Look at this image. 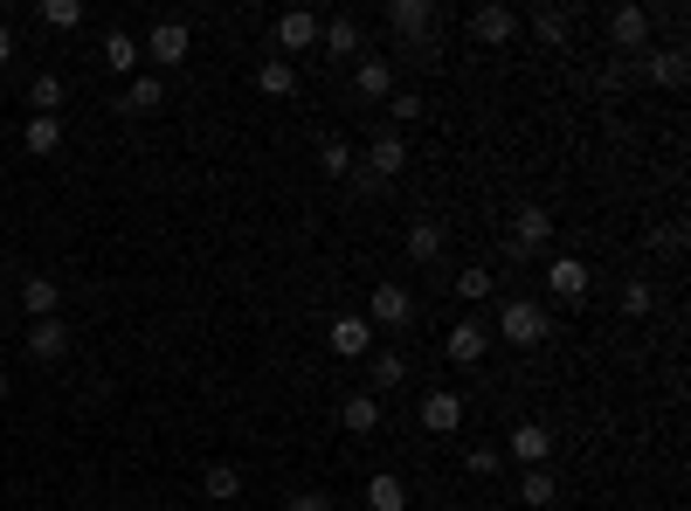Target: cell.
Listing matches in <instances>:
<instances>
[{"label": "cell", "instance_id": "6da1fadb", "mask_svg": "<svg viewBox=\"0 0 691 511\" xmlns=\"http://www.w3.org/2000/svg\"><path fill=\"white\" fill-rule=\"evenodd\" d=\"M498 339H511V346H547V339H553L547 304H540V297H505V312H498Z\"/></svg>", "mask_w": 691, "mask_h": 511}, {"label": "cell", "instance_id": "7a4b0ae2", "mask_svg": "<svg viewBox=\"0 0 691 511\" xmlns=\"http://www.w3.org/2000/svg\"><path fill=\"white\" fill-rule=\"evenodd\" d=\"M547 242H553V215L540 208V200L511 215V236H505V256H511V263H532V256H540Z\"/></svg>", "mask_w": 691, "mask_h": 511}, {"label": "cell", "instance_id": "3957f363", "mask_svg": "<svg viewBox=\"0 0 691 511\" xmlns=\"http://www.w3.org/2000/svg\"><path fill=\"white\" fill-rule=\"evenodd\" d=\"M401 166H408V139L395 132V124H380V132L367 139V160H360V173L374 187H388V181H401Z\"/></svg>", "mask_w": 691, "mask_h": 511}, {"label": "cell", "instance_id": "277c9868", "mask_svg": "<svg viewBox=\"0 0 691 511\" xmlns=\"http://www.w3.org/2000/svg\"><path fill=\"white\" fill-rule=\"evenodd\" d=\"M360 318H367L374 331H401V325H415V291L388 276V284H374V304H367Z\"/></svg>", "mask_w": 691, "mask_h": 511}, {"label": "cell", "instance_id": "5b68a950", "mask_svg": "<svg viewBox=\"0 0 691 511\" xmlns=\"http://www.w3.org/2000/svg\"><path fill=\"white\" fill-rule=\"evenodd\" d=\"M194 48V29L187 21H152V35L139 42V56H152V69H181Z\"/></svg>", "mask_w": 691, "mask_h": 511}, {"label": "cell", "instance_id": "8992f818", "mask_svg": "<svg viewBox=\"0 0 691 511\" xmlns=\"http://www.w3.org/2000/svg\"><path fill=\"white\" fill-rule=\"evenodd\" d=\"M636 76L657 90H684V76H691V56L671 42V48H644V63H636Z\"/></svg>", "mask_w": 691, "mask_h": 511}, {"label": "cell", "instance_id": "52a82bcc", "mask_svg": "<svg viewBox=\"0 0 691 511\" xmlns=\"http://www.w3.org/2000/svg\"><path fill=\"white\" fill-rule=\"evenodd\" d=\"M318 48L332 63H360L367 56V35H360V14H332L325 29H318Z\"/></svg>", "mask_w": 691, "mask_h": 511}, {"label": "cell", "instance_id": "ba28073f", "mask_svg": "<svg viewBox=\"0 0 691 511\" xmlns=\"http://www.w3.org/2000/svg\"><path fill=\"white\" fill-rule=\"evenodd\" d=\"M505 456L511 464H526V470H547V456H553V428L547 422H519L505 436Z\"/></svg>", "mask_w": 691, "mask_h": 511}, {"label": "cell", "instance_id": "9c48e42d", "mask_svg": "<svg viewBox=\"0 0 691 511\" xmlns=\"http://www.w3.org/2000/svg\"><path fill=\"white\" fill-rule=\"evenodd\" d=\"M325 346L339 352V360H367V352H374V325L360 312H339V318L325 325Z\"/></svg>", "mask_w": 691, "mask_h": 511}, {"label": "cell", "instance_id": "30bf717a", "mask_svg": "<svg viewBox=\"0 0 691 511\" xmlns=\"http://www.w3.org/2000/svg\"><path fill=\"white\" fill-rule=\"evenodd\" d=\"M443 352H450V367H477L484 352H492V325H484V318H456Z\"/></svg>", "mask_w": 691, "mask_h": 511}, {"label": "cell", "instance_id": "8fae6325", "mask_svg": "<svg viewBox=\"0 0 691 511\" xmlns=\"http://www.w3.org/2000/svg\"><path fill=\"white\" fill-rule=\"evenodd\" d=\"M422 428L429 436H456V428H464V394L456 388H429L422 394Z\"/></svg>", "mask_w": 691, "mask_h": 511}, {"label": "cell", "instance_id": "7c38bea8", "mask_svg": "<svg viewBox=\"0 0 691 511\" xmlns=\"http://www.w3.org/2000/svg\"><path fill=\"white\" fill-rule=\"evenodd\" d=\"M608 42H616L623 56H644V48H650V8H636V0L616 8V14H608Z\"/></svg>", "mask_w": 691, "mask_h": 511}, {"label": "cell", "instance_id": "4fadbf2b", "mask_svg": "<svg viewBox=\"0 0 691 511\" xmlns=\"http://www.w3.org/2000/svg\"><path fill=\"white\" fill-rule=\"evenodd\" d=\"M318 29H325V21H318L312 8L277 14V48H284V63H291V56H304V48H318Z\"/></svg>", "mask_w": 691, "mask_h": 511}, {"label": "cell", "instance_id": "5bb4252c", "mask_svg": "<svg viewBox=\"0 0 691 511\" xmlns=\"http://www.w3.org/2000/svg\"><path fill=\"white\" fill-rule=\"evenodd\" d=\"M471 35H477L484 48H505L511 35H519V14H511L505 0H484V8H471Z\"/></svg>", "mask_w": 691, "mask_h": 511}, {"label": "cell", "instance_id": "9a60e30c", "mask_svg": "<svg viewBox=\"0 0 691 511\" xmlns=\"http://www.w3.org/2000/svg\"><path fill=\"white\" fill-rule=\"evenodd\" d=\"M353 90H360L367 105H388V97L401 90L395 84V56H360V63H353Z\"/></svg>", "mask_w": 691, "mask_h": 511}, {"label": "cell", "instance_id": "2e32d148", "mask_svg": "<svg viewBox=\"0 0 691 511\" xmlns=\"http://www.w3.org/2000/svg\"><path fill=\"white\" fill-rule=\"evenodd\" d=\"M63 352H69V325H63V318H35V325H29V360H35V367H56Z\"/></svg>", "mask_w": 691, "mask_h": 511}, {"label": "cell", "instance_id": "e0dca14e", "mask_svg": "<svg viewBox=\"0 0 691 511\" xmlns=\"http://www.w3.org/2000/svg\"><path fill=\"white\" fill-rule=\"evenodd\" d=\"M547 291L560 304H581L587 297V263H581V256H553V263H547Z\"/></svg>", "mask_w": 691, "mask_h": 511}, {"label": "cell", "instance_id": "ac0fdd59", "mask_svg": "<svg viewBox=\"0 0 691 511\" xmlns=\"http://www.w3.org/2000/svg\"><path fill=\"white\" fill-rule=\"evenodd\" d=\"M380 415H388V407H380V394H367V388L339 401V428H346V436H374Z\"/></svg>", "mask_w": 691, "mask_h": 511}, {"label": "cell", "instance_id": "d6986e66", "mask_svg": "<svg viewBox=\"0 0 691 511\" xmlns=\"http://www.w3.org/2000/svg\"><path fill=\"white\" fill-rule=\"evenodd\" d=\"M160 105H166V84H160V76H132V84H125V97H118L125 118H152Z\"/></svg>", "mask_w": 691, "mask_h": 511}, {"label": "cell", "instance_id": "ffe728a7", "mask_svg": "<svg viewBox=\"0 0 691 511\" xmlns=\"http://www.w3.org/2000/svg\"><path fill=\"white\" fill-rule=\"evenodd\" d=\"M256 90H263V97H277V105H284V97H298V63H284V56H263V63H256Z\"/></svg>", "mask_w": 691, "mask_h": 511}, {"label": "cell", "instance_id": "44dd1931", "mask_svg": "<svg viewBox=\"0 0 691 511\" xmlns=\"http://www.w3.org/2000/svg\"><path fill=\"white\" fill-rule=\"evenodd\" d=\"M526 29H532V42H540V48H568V35H574V14H568V8H532V21H526Z\"/></svg>", "mask_w": 691, "mask_h": 511}, {"label": "cell", "instance_id": "7402d4cb", "mask_svg": "<svg viewBox=\"0 0 691 511\" xmlns=\"http://www.w3.org/2000/svg\"><path fill=\"white\" fill-rule=\"evenodd\" d=\"M21 304H29V318H56L63 312V284L56 276H21Z\"/></svg>", "mask_w": 691, "mask_h": 511}, {"label": "cell", "instance_id": "603a6c76", "mask_svg": "<svg viewBox=\"0 0 691 511\" xmlns=\"http://www.w3.org/2000/svg\"><path fill=\"white\" fill-rule=\"evenodd\" d=\"M353 166H360V152H353V139H318V173L325 181H353Z\"/></svg>", "mask_w": 691, "mask_h": 511}, {"label": "cell", "instance_id": "cb8c5ba5", "mask_svg": "<svg viewBox=\"0 0 691 511\" xmlns=\"http://www.w3.org/2000/svg\"><path fill=\"white\" fill-rule=\"evenodd\" d=\"M443 242H450V236H443V221H429V215H422V221H408V263H436Z\"/></svg>", "mask_w": 691, "mask_h": 511}, {"label": "cell", "instance_id": "d4e9b609", "mask_svg": "<svg viewBox=\"0 0 691 511\" xmlns=\"http://www.w3.org/2000/svg\"><path fill=\"white\" fill-rule=\"evenodd\" d=\"M97 63H105L111 76H132V69L145 63V56H139V35H125V29H111V35H105V56H97Z\"/></svg>", "mask_w": 691, "mask_h": 511}, {"label": "cell", "instance_id": "484cf974", "mask_svg": "<svg viewBox=\"0 0 691 511\" xmlns=\"http://www.w3.org/2000/svg\"><path fill=\"white\" fill-rule=\"evenodd\" d=\"M367 511H408V483L395 470H374L367 477Z\"/></svg>", "mask_w": 691, "mask_h": 511}, {"label": "cell", "instance_id": "4316f807", "mask_svg": "<svg viewBox=\"0 0 691 511\" xmlns=\"http://www.w3.org/2000/svg\"><path fill=\"white\" fill-rule=\"evenodd\" d=\"M21 145H29L35 160H56V152H63V118H29V132H21Z\"/></svg>", "mask_w": 691, "mask_h": 511}, {"label": "cell", "instance_id": "83f0119b", "mask_svg": "<svg viewBox=\"0 0 691 511\" xmlns=\"http://www.w3.org/2000/svg\"><path fill=\"white\" fill-rule=\"evenodd\" d=\"M63 97H69V90H63V76H56V69H42L35 84H29V105H35V118H56V111H63Z\"/></svg>", "mask_w": 691, "mask_h": 511}, {"label": "cell", "instance_id": "f1b7e54d", "mask_svg": "<svg viewBox=\"0 0 691 511\" xmlns=\"http://www.w3.org/2000/svg\"><path fill=\"white\" fill-rule=\"evenodd\" d=\"M35 14H42V29H56V35L84 29V0H35Z\"/></svg>", "mask_w": 691, "mask_h": 511}, {"label": "cell", "instance_id": "f546056e", "mask_svg": "<svg viewBox=\"0 0 691 511\" xmlns=\"http://www.w3.org/2000/svg\"><path fill=\"white\" fill-rule=\"evenodd\" d=\"M553 498H560L553 470H526V477H519V504H526V511H547Z\"/></svg>", "mask_w": 691, "mask_h": 511}, {"label": "cell", "instance_id": "4dcf8cb0", "mask_svg": "<svg viewBox=\"0 0 691 511\" xmlns=\"http://www.w3.org/2000/svg\"><path fill=\"white\" fill-rule=\"evenodd\" d=\"M201 491H208L215 504H228V498L242 491V470L236 464H208V470H201Z\"/></svg>", "mask_w": 691, "mask_h": 511}, {"label": "cell", "instance_id": "1f68e13d", "mask_svg": "<svg viewBox=\"0 0 691 511\" xmlns=\"http://www.w3.org/2000/svg\"><path fill=\"white\" fill-rule=\"evenodd\" d=\"M401 380H408V360H401V352H395V346L374 352V388H367V394H388V388H401Z\"/></svg>", "mask_w": 691, "mask_h": 511}, {"label": "cell", "instance_id": "d6a6232c", "mask_svg": "<svg viewBox=\"0 0 691 511\" xmlns=\"http://www.w3.org/2000/svg\"><path fill=\"white\" fill-rule=\"evenodd\" d=\"M492 284H498V276H492V270H484V263H471V270H456V297H464V304H477V297H492Z\"/></svg>", "mask_w": 691, "mask_h": 511}, {"label": "cell", "instance_id": "836d02e7", "mask_svg": "<svg viewBox=\"0 0 691 511\" xmlns=\"http://www.w3.org/2000/svg\"><path fill=\"white\" fill-rule=\"evenodd\" d=\"M657 312V291L644 284V276H629V284H623V318H650Z\"/></svg>", "mask_w": 691, "mask_h": 511}, {"label": "cell", "instance_id": "e575fe53", "mask_svg": "<svg viewBox=\"0 0 691 511\" xmlns=\"http://www.w3.org/2000/svg\"><path fill=\"white\" fill-rule=\"evenodd\" d=\"M388 118H395V124H415V118H429L422 90H395V97H388Z\"/></svg>", "mask_w": 691, "mask_h": 511}, {"label": "cell", "instance_id": "d590c367", "mask_svg": "<svg viewBox=\"0 0 691 511\" xmlns=\"http://www.w3.org/2000/svg\"><path fill=\"white\" fill-rule=\"evenodd\" d=\"M464 470H471V477H498V470H505V449H492V443L471 449V456H464Z\"/></svg>", "mask_w": 691, "mask_h": 511}, {"label": "cell", "instance_id": "8d00e7d4", "mask_svg": "<svg viewBox=\"0 0 691 511\" xmlns=\"http://www.w3.org/2000/svg\"><path fill=\"white\" fill-rule=\"evenodd\" d=\"M284 511H332V498H325V491H291Z\"/></svg>", "mask_w": 691, "mask_h": 511}, {"label": "cell", "instance_id": "74e56055", "mask_svg": "<svg viewBox=\"0 0 691 511\" xmlns=\"http://www.w3.org/2000/svg\"><path fill=\"white\" fill-rule=\"evenodd\" d=\"M0 63H14V29L0 21Z\"/></svg>", "mask_w": 691, "mask_h": 511}, {"label": "cell", "instance_id": "f35d334b", "mask_svg": "<svg viewBox=\"0 0 691 511\" xmlns=\"http://www.w3.org/2000/svg\"><path fill=\"white\" fill-rule=\"evenodd\" d=\"M0 401H8V367H0Z\"/></svg>", "mask_w": 691, "mask_h": 511}, {"label": "cell", "instance_id": "ab89813d", "mask_svg": "<svg viewBox=\"0 0 691 511\" xmlns=\"http://www.w3.org/2000/svg\"><path fill=\"white\" fill-rule=\"evenodd\" d=\"M436 511H456V504H436Z\"/></svg>", "mask_w": 691, "mask_h": 511}, {"label": "cell", "instance_id": "60d3db41", "mask_svg": "<svg viewBox=\"0 0 691 511\" xmlns=\"http://www.w3.org/2000/svg\"><path fill=\"white\" fill-rule=\"evenodd\" d=\"M145 511H160V504H145Z\"/></svg>", "mask_w": 691, "mask_h": 511}]
</instances>
